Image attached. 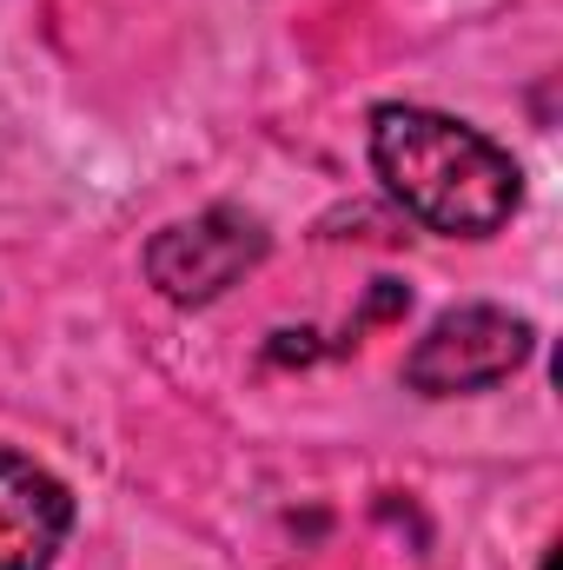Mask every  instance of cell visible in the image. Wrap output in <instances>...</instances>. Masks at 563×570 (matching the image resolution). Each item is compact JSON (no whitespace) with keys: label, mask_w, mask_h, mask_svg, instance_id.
Wrapping results in <instances>:
<instances>
[{"label":"cell","mask_w":563,"mask_h":570,"mask_svg":"<svg viewBox=\"0 0 563 570\" xmlns=\"http://www.w3.org/2000/svg\"><path fill=\"white\" fill-rule=\"evenodd\" d=\"M372 173L392 206L444 239H491L524 206V173L491 134L431 107L372 114Z\"/></svg>","instance_id":"obj_1"},{"label":"cell","mask_w":563,"mask_h":570,"mask_svg":"<svg viewBox=\"0 0 563 570\" xmlns=\"http://www.w3.org/2000/svg\"><path fill=\"white\" fill-rule=\"evenodd\" d=\"M273 253L266 219H253L246 206H206L192 219H172L146 239V285L166 305H213L226 298L246 273H259Z\"/></svg>","instance_id":"obj_2"},{"label":"cell","mask_w":563,"mask_h":570,"mask_svg":"<svg viewBox=\"0 0 563 570\" xmlns=\"http://www.w3.org/2000/svg\"><path fill=\"white\" fill-rule=\"evenodd\" d=\"M537 352V325L524 312L504 305H457L444 318H431L412 358H405V385L424 399H471L491 392L504 379H517Z\"/></svg>","instance_id":"obj_3"},{"label":"cell","mask_w":563,"mask_h":570,"mask_svg":"<svg viewBox=\"0 0 563 570\" xmlns=\"http://www.w3.org/2000/svg\"><path fill=\"white\" fill-rule=\"evenodd\" d=\"M67 531H73V491L27 451L0 444V570H53Z\"/></svg>","instance_id":"obj_4"},{"label":"cell","mask_w":563,"mask_h":570,"mask_svg":"<svg viewBox=\"0 0 563 570\" xmlns=\"http://www.w3.org/2000/svg\"><path fill=\"white\" fill-rule=\"evenodd\" d=\"M557 558H563V551H557V544H551V551H544V570H557Z\"/></svg>","instance_id":"obj_5"}]
</instances>
